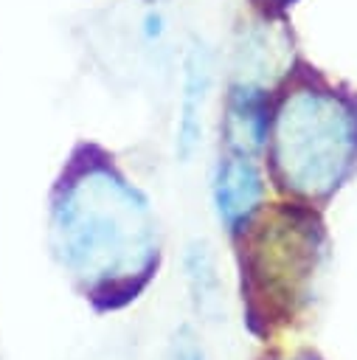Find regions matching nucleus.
<instances>
[{
	"mask_svg": "<svg viewBox=\"0 0 357 360\" xmlns=\"http://www.w3.org/2000/svg\"><path fill=\"white\" fill-rule=\"evenodd\" d=\"M228 143L236 155H253L267 135V107L259 90L242 87L233 93L228 104V121H225Z\"/></svg>",
	"mask_w": 357,
	"mask_h": 360,
	"instance_id": "7ed1b4c3",
	"label": "nucleus"
},
{
	"mask_svg": "<svg viewBox=\"0 0 357 360\" xmlns=\"http://www.w3.org/2000/svg\"><path fill=\"white\" fill-rule=\"evenodd\" d=\"M183 267H186V281H188V290H191L194 309L214 321L219 315L222 295H219L216 264H214V256H211L208 245L205 242H191L188 250H186Z\"/></svg>",
	"mask_w": 357,
	"mask_h": 360,
	"instance_id": "20e7f679",
	"label": "nucleus"
},
{
	"mask_svg": "<svg viewBox=\"0 0 357 360\" xmlns=\"http://www.w3.org/2000/svg\"><path fill=\"white\" fill-rule=\"evenodd\" d=\"M208 87H211L208 56H205V51H194L186 62V82H183V96H180V121H177V152H180V158H188L191 149L200 141Z\"/></svg>",
	"mask_w": 357,
	"mask_h": 360,
	"instance_id": "f03ea898",
	"label": "nucleus"
},
{
	"mask_svg": "<svg viewBox=\"0 0 357 360\" xmlns=\"http://www.w3.org/2000/svg\"><path fill=\"white\" fill-rule=\"evenodd\" d=\"M166 360H205L202 343H200V338H197V332H194L191 326H180V329L171 335Z\"/></svg>",
	"mask_w": 357,
	"mask_h": 360,
	"instance_id": "39448f33",
	"label": "nucleus"
},
{
	"mask_svg": "<svg viewBox=\"0 0 357 360\" xmlns=\"http://www.w3.org/2000/svg\"><path fill=\"white\" fill-rule=\"evenodd\" d=\"M261 200V177L247 155H233L216 174V208L231 231H236Z\"/></svg>",
	"mask_w": 357,
	"mask_h": 360,
	"instance_id": "f257e3e1",
	"label": "nucleus"
}]
</instances>
